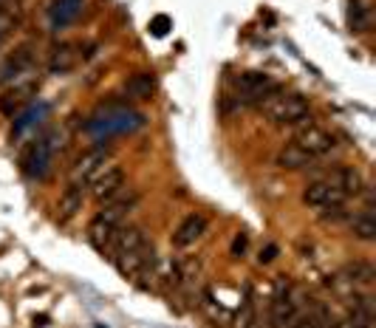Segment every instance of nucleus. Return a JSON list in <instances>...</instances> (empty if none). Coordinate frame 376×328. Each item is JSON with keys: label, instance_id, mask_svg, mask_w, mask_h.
<instances>
[{"label": "nucleus", "instance_id": "nucleus-1", "mask_svg": "<svg viewBox=\"0 0 376 328\" xmlns=\"http://www.w3.org/2000/svg\"><path fill=\"white\" fill-rule=\"evenodd\" d=\"M258 108L263 110V116L269 119L272 125L300 128V125L311 122V105H308V99L303 94H283V91H277L266 102H261Z\"/></svg>", "mask_w": 376, "mask_h": 328}, {"label": "nucleus", "instance_id": "nucleus-2", "mask_svg": "<svg viewBox=\"0 0 376 328\" xmlns=\"http://www.w3.org/2000/svg\"><path fill=\"white\" fill-rule=\"evenodd\" d=\"M232 88L238 91V102L241 105H261L266 102L272 94L280 91V85L269 77V74H261V71H243L238 77H232Z\"/></svg>", "mask_w": 376, "mask_h": 328}, {"label": "nucleus", "instance_id": "nucleus-3", "mask_svg": "<svg viewBox=\"0 0 376 328\" xmlns=\"http://www.w3.org/2000/svg\"><path fill=\"white\" fill-rule=\"evenodd\" d=\"M297 317V291L286 278H277L274 294L269 303V325L272 328H289Z\"/></svg>", "mask_w": 376, "mask_h": 328}, {"label": "nucleus", "instance_id": "nucleus-4", "mask_svg": "<svg viewBox=\"0 0 376 328\" xmlns=\"http://www.w3.org/2000/svg\"><path fill=\"white\" fill-rule=\"evenodd\" d=\"M31 71H35V54H31V46L15 48L3 63H0V88H9L15 82L31 79Z\"/></svg>", "mask_w": 376, "mask_h": 328}, {"label": "nucleus", "instance_id": "nucleus-5", "mask_svg": "<svg viewBox=\"0 0 376 328\" xmlns=\"http://www.w3.org/2000/svg\"><path fill=\"white\" fill-rule=\"evenodd\" d=\"M139 201H142V195L133 190V187H122L116 195H111L108 201H102L100 204V218L102 221H108V224H113V226H122L124 224V218H128L136 206H139Z\"/></svg>", "mask_w": 376, "mask_h": 328}, {"label": "nucleus", "instance_id": "nucleus-6", "mask_svg": "<svg viewBox=\"0 0 376 328\" xmlns=\"http://www.w3.org/2000/svg\"><path fill=\"white\" fill-rule=\"evenodd\" d=\"M294 142L303 147L306 153H311L314 159H320V156H328L334 147H337V139H334V133L331 131H326V128H320V125H314V122H308V125H300L297 128V136H294Z\"/></svg>", "mask_w": 376, "mask_h": 328}, {"label": "nucleus", "instance_id": "nucleus-7", "mask_svg": "<svg viewBox=\"0 0 376 328\" xmlns=\"http://www.w3.org/2000/svg\"><path fill=\"white\" fill-rule=\"evenodd\" d=\"M153 260H156V252H153V247H150V241H147V244L139 247V249H131V252L116 255V258H113V266L119 269L122 278L139 280V275H144V272L150 269Z\"/></svg>", "mask_w": 376, "mask_h": 328}, {"label": "nucleus", "instance_id": "nucleus-8", "mask_svg": "<svg viewBox=\"0 0 376 328\" xmlns=\"http://www.w3.org/2000/svg\"><path fill=\"white\" fill-rule=\"evenodd\" d=\"M303 204L306 206H311V210H326V206H337V204H346L348 198L342 195L339 190H334L326 178H314V182H308L306 187H303Z\"/></svg>", "mask_w": 376, "mask_h": 328}, {"label": "nucleus", "instance_id": "nucleus-9", "mask_svg": "<svg viewBox=\"0 0 376 328\" xmlns=\"http://www.w3.org/2000/svg\"><path fill=\"white\" fill-rule=\"evenodd\" d=\"M108 156H111V147H91V151H85L77 159V164L71 167V182L74 184H88L91 178L105 167Z\"/></svg>", "mask_w": 376, "mask_h": 328}, {"label": "nucleus", "instance_id": "nucleus-10", "mask_svg": "<svg viewBox=\"0 0 376 328\" xmlns=\"http://www.w3.org/2000/svg\"><path fill=\"white\" fill-rule=\"evenodd\" d=\"M122 187H124V170L119 164H105L97 175L91 178V195L100 204L108 201L111 195H116Z\"/></svg>", "mask_w": 376, "mask_h": 328}, {"label": "nucleus", "instance_id": "nucleus-11", "mask_svg": "<svg viewBox=\"0 0 376 328\" xmlns=\"http://www.w3.org/2000/svg\"><path fill=\"white\" fill-rule=\"evenodd\" d=\"M326 182L334 187V190H339L346 198H357V195H362L368 187H365V178H362V173L357 170V167H334L331 173H328V178Z\"/></svg>", "mask_w": 376, "mask_h": 328}, {"label": "nucleus", "instance_id": "nucleus-12", "mask_svg": "<svg viewBox=\"0 0 376 328\" xmlns=\"http://www.w3.org/2000/svg\"><path fill=\"white\" fill-rule=\"evenodd\" d=\"M207 226H209L207 215H201V213H190V215H187V218L176 226V232H173V247H176V249H187V247H193L196 241H201V238H204Z\"/></svg>", "mask_w": 376, "mask_h": 328}, {"label": "nucleus", "instance_id": "nucleus-13", "mask_svg": "<svg viewBox=\"0 0 376 328\" xmlns=\"http://www.w3.org/2000/svg\"><path fill=\"white\" fill-rule=\"evenodd\" d=\"M35 91H37L35 77L9 85L6 91L0 94V113H3V116H15V113H17V110L31 99V94H35Z\"/></svg>", "mask_w": 376, "mask_h": 328}, {"label": "nucleus", "instance_id": "nucleus-14", "mask_svg": "<svg viewBox=\"0 0 376 328\" xmlns=\"http://www.w3.org/2000/svg\"><path fill=\"white\" fill-rule=\"evenodd\" d=\"M116 232H119V226H113V224L102 221L100 215H93V218L88 221L85 238H88V244H91L93 249H97V252L108 255V252H111V244H113V238H116Z\"/></svg>", "mask_w": 376, "mask_h": 328}, {"label": "nucleus", "instance_id": "nucleus-15", "mask_svg": "<svg viewBox=\"0 0 376 328\" xmlns=\"http://www.w3.org/2000/svg\"><path fill=\"white\" fill-rule=\"evenodd\" d=\"M147 244V232L144 226H119L116 238H113V244H111V252L105 255L108 260H113L116 255L122 252H131V249H139Z\"/></svg>", "mask_w": 376, "mask_h": 328}, {"label": "nucleus", "instance_id": "nucleus-16", "mask_svg": "<svg viewBox=\"0 0 376 328\" xmlns=\"http://www.w3.org/2000/svg\"><path fill=\"white\" fill-rule=\"evenodd\" d=\"M156 94V77L153 71H136L124 79V97L133 99V102H144V99H153Z\"/></svg>", "mask_w": 376, "mask_h": 328}, {"label": "nucleus", "instance_id": "nucleus-17", "mask_svg": "<svg viewBox=\"0 0 376 328\" xmlns=\"http://www.w3.org/2000/svg\"><path fill=\"white\" fill-rule=\"evenodd\" d=\"M274 164H277L280 170H303V167H311V164H314V156L306 153L297 142H289V144H283V147L277 151Z\"/></svg>", "mask_w": 376, "mask_h": 328}, {"label": "nucleus", "instance_id": "nucleus-18", "mask_svg": "<svg viewBox=\"0 0 376 328\" xmlns=\"http://www.w3.org/2000/svg\"><path fill=\"white\" fill-rule=\"evenodd\" d=\"M85 204V184H68L59 195V204H57V215L59 221H71Z\"/></svg>", "mask_w": 376, "mask_h": 328}, {"label": "nucleus", "instance_id": "nucleus-19", "mask_svg": "<svg viewBox=\"0 0 376 328\" xmlns=\"http://www.w3.org/2000/svg\"><path fill=\"white\" fill-rule=\"evenodd\" d=\"M77 46H71V43H59L54 51H51V57H48V71L51 74H68V71H74L77 68Z\"/></svg>", "mask_w": 376, "mask_h": 328}, {"label": "nucleus", "instance_id": "nucleus-20", "mask_svg": "<svg viewBox=\"0 0 376 328\" xmlns=\"http://www.w3.org/2000/svg\"><path fill=\"white\" fill-rule=\"evenodd\" d=\"M342 275H346L357 289H359V286H370V283L376 280V269H373V263H370V260H362V258L348 260L346 266H342Z\"/></svg>", "mask_w": 376, "mask_h": 328}, {"label": "nucleus", "instance_id": "nucleus-21", "mask_svg": "<svg viewBox=\"0 0 376 328\" xmlns=\"http://www.w3.org/2000/svg\"><path fill=\"white\" fill-rule=\"evenodd\" d=\"M348 224H351V235L357 238V241H365V244L376 241V221H373L370 206H368V210H362V213H357Z\"/></svg>", "mask_w": 376, "mask_h": 328}, {"label": "nucleus", "instance_id": "nucleus-22", "mask_svg": "<svg viewBox=\"0 0 376 328\" xmlns=\"http://www.w3.org/2000/svg\"><path fill=\"white\" fill-rule=\"evenodd\" d=\"M79 12H82V0H59L57 9L51 12V23H54L57 28H62V26L74 23V20L79 17Z\"/></svg>", "mask_w": 376, "mask_h": 328}, {"label": "nucleus", "instance_id": "nucleus-23", "mask_svg": "<svg viewBox=\"0 0 376 328\" xmlns=\"http://www.w3.org/2000/svg\"><path fill=\"white\" fill-rule=\"evenodd\" d=\"M348 26H351V32H368V26H370V6L365 3V0H351V6H348Z\"/></svg>", "mask_w": 376, "mask_h": 328}, {"label": "nucleus", "instance_id": "nucleus-24", "mask_svg": "<svg viewBox=\"0 0 376 328\" xmlns=\"http://www.w3.org/2000/svg\"><path fill=\"white\" fill-rule=\"evenodd\" d=\"M326 286L339 297V300H346V297H351L354 291H357V286L346 278V275H342V272H337V275H328L326 278Z\"/></svg>", "mask_w": 376, "mask_h": 328}, {"label": "nucleus", "instance_id": "nucleus-25", "mask_svg": "<svg viewBox=\"0 0 376 328\" xmlns=\"http://www.w3.org/2000/svg\"><path fill=\"white\" fill-rule=\"evenodd\" d=\"M238 328H258L255 300H252V291H249V289H246V297H243V309L238 314Z\"/></svg>", "mask_w": 376, "mask_h": 328}, {"label": "nucleus", "instance_id": "nucleus-26", "mask_svg": "<svg viewBox=\"0 0 376 328\" xmlns=\"http://www.w3.org/2000/svg\"><path fill=\"white\" fill-rule=\"evenodd\" d=\"M15 26H17V6H9V9L0 12V46L9 40V35L15 32Z\"/></svg>", "mask_w": 376, "mask_h": 328}, {"label": "nucleus", "instance_id": "nucleus-27", "mask_svg": "<svg viewBox=\"0 0 376 328\" xmlns=\"http://www.w3.org/2000/svg\"><path fill=\"white\" fill-rule=\"evenodd\" d=\"M201 309H204L212 320H218V322H227V320H229V311H224L221 306H218V300H212V291H204V294H201Z\"/></svg>", "mask_w": 376, "mask_h": 328}, {"label": "nucleus", "instance_id": "nucleus-28", "mask_svg": "<svg viewBox=\"0 0 376 328\" xmlns=\"http://www.w3.org/2000/svg\"><path fill=\"white\" fill-rule=\"evenodd\" d=\"M320 221L323 224H342V221H351V213L346 210V204L326 206V210H320Z\"/></svg>", "mask_w": 376, "mask_h": 328}, {"label": "nucleus", "instance_id": "nucleus-29", "mask_svg": "<svg viewBox=\"0 0 376 328\" xmlns=\"http://www.w3.org/2000/svg\"><path fill=\"white\" fill-rule=\"evenodd\" d=\"M246 249H249V235H246V232H235L232 244H229V255H232L235 260H243V258H246Z\"/></svg>", "mask_w": 376, "mask_h": 328}, {"label": "nucleus", "instance_id": "nucleus-30", "mask_svg": "<svg viewBox=\"0 0 376 328\" xmlns=\"http://www.w3.org/2000/svg\"><path fill=\"white\" fill-rule=\"evenodd\" d=\"M167 28H170V17H164V15H159L153 23H150V32L156 35V37H164L167 35Z\"/></svg>", "mask_w": 376, "mask_h": 328}, {"label": "nucleus", "instance_id": "nucleus-31", "mask_svg": "<svg viewBox=\"0 0 376 328\" xmlns=\"http://www.w3.org/2000/svg\"><path fill=\"white\" fill-rule=\"evenodd\" d=\"M277 255H280V247H277V244H266V247L261 249V255H258V263L266 266V263H272Z\"/></svg>", "mask_w": 376, "mask_h": 328}, {"label": "nucleus", "instance_id": "nucleus-32", "mask_svg": "<svg viewBox=\"0 0 376 328\" xmlns=\"http://www.w3.org/2000/svg\"><path fill=\"white\" fill-rule=\"evenodd\" d=\"M243 105L235 99V97H224V102H221V113L224 116H229V113H235V110H241Z\"/></svg>", "mask_w": 376, "mask_h": 328}, {"label": "nucleus", "instance_id": "nucleus-33", "mask_svg": "<svg viewBox=\"0 0 376 328\" xmlns=\"http://www.w3.org/2000/svg\"><path fill=\"white\" fill-rule=\"evenodd\" d=\"M289 328H317V325H314V322H311L308 317H303V320H294V322H292Z\"/></svg>", "mask_w": 376, "mask_h": 328}]
</instances>
